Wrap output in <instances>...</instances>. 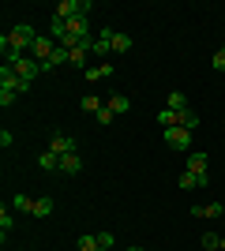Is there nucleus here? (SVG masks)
Returning <instances> with one entry per match:
<instances>
[{"label": "nucleus", "mask_w": 225, "mask_h": 251, "mask_svg": "<svg viewBox=\"0 0 225 251\" xmlns=\"http://www.w3.org/2000/svg\"><path fill=\"white\" fill-rule=\"evenodd\" d=\"M109 45H113V52H131V38L128 34H120V30H109Z\"/></svg>", "instance_id": "17"}, {"label": "nucleus", "mask_w": 225, "mask_h": 251, "mask_svg": "<svg viewBox=\"0 0 225 251\" xmlns=\"http://www.w3.org/2000/svg\"><path fill=\"white\" fill-rule=\"evenodd\" d=\"M203 248L206 251H222V236H218V232H203Z\"/></svg>", "instance_id": "26"}, {"label": "nucleus", "mask_w": 225, "mask_h": 251, "mask_svg": "<svg viewBox=\"0 0 225 251\" xmlns=\"http://www.w3.org/2000/svg\"><path fill=\"white\" fill-rule=\"evenodd\" d=\"M38 169H42V173H60V157H56L53 150H42V154H38Z\"/></svg>", "instance_id": "16"}, {"label": "nucleus", "mask_w": 225, "mask_h": 251, "mask_svg": "<svg viewBox=\"0 0 225 251\" xmlns=\"http://www.w3.org/2000/svg\"><path fill=\"white\" fill-rule=\"evenodd\" d=\"M109 52H113V45H109V30H98L94 42H90V56H94V60H105Z\"/></svg>", "instance_id": "8"}, {"label": "nucleus", "mask_w": 225, "mask_h": 251, "mask_svg": "<svg viewBox=\"0 0 225 251\" xmlns=\"http://www.w3.org/2000/svg\"><path fill=\"white\" fill-rule=\"evenodd\" d=\"M53 52H56V42H53V38H49V34H42V38L34 42L30 56H34V60H38V64H45V60H49V56H53Z\"/></svg>", "instance_id": "6"}, {"label": "nucleus", "mask_w": 225, "mask_h": 251, "mask_svg": "<svg viewBox=\"0 0 225 251\" xmlns=\"http://www.w3.org/2000/svg\"><path fill=\"white\" fill-rule=\"evenodd\" d=\"M0 90H11V94H30V83H23L19 75H15V68H0Z\"/></svg>", "instance_id": "4"}, {"label": "nucleus", "mask_w": 225, "mask_h": 251, "mask_svg": "<svg viewBox=\"0 0 225 251\" xmlns=\"http://www.w3.org/2000/svg\"><path fill=\"white\" fill-rule=\"evenodd\" d=\"M176 127H188V131H195V127H199V116H195L192 109H184V113H176Z\"/></svg>", "instance_id": "21"}, {"label": "nucleus", "mask_w": 225, "mask_h": 251, "mask_svg": "<svg viewBox=\"0 0 225 251\" xmlns=\"http://www.w3.org/2000/svg\"><path fill=\"white\" fill-rule=\"evenodd\" d=\"M79 173H83V157L79 154L60 157V176H79Z\"/></svg>", "instance_id": "14"}, {"label": "nucleus", "mask_w": 225, "mask_h": 251, "mask_svg": "<svg viewBox=\"0 0 225 251\" xmlns=\"http://www.w3.org/2000/svg\"><path fill=\"white\" fill-rule=\"evenodd\" d=\"M75 248H79V251H109V248H101V240H98V232H83V236L75 240Z\"/></svg>", "instance_id": "18"}, {"label": "nucleus", "mask_w": 225, "mask_h": 251, "mask_svg": "<svg viewBox=\"0 0 225 251\" xmlns=\"http://www.w3.org/2000/svg\"><path fill=\"white\" fill-rule=\"evenodd\" d=\"M42 34L34 30L30 23H15L4 38H0V49H15V52H30L34 49V42H38Z\"/></svg>", "instance_id": "1"}, {"label": "nucleus", "mask_w": 225, "mask_h": 251, "mask_svg": "<svg viewBox=\"0 0 225 251\" xmlns=\"http://www.w3.org/2000/svg\"><path fill=\"white\" fill-rule=\"evenodd\" d=\"M15 98H19V94H11V90H0V105H4V109H8V105H15Z\"/></svg>", "instance_id": "29"}, {"label": "nucleus", "mask_w": 225, "mask_h": 251, "mask_svg": "<svg viewBox=\"0 0 225 251\" xmlns=\"http://www.w3.org/2000/svg\"><path fill=\"white\" fill-rule=\"evenodd\" d=\"M109 75H113V64H109V60H94L83 72V79H86V83H98V79H109Z\"/></svg>", "instance_id": "9"}, {"label": "nucleus", "mask_w": 225, "mask_h": 251, "mask_svg": "<svg viewBox=\"0 0 225 251\" xmlns=\"http://www.w3.org/2000/svg\"><path fill=\"white\" fill-rule=\"evenodd\" d=\"M158 124L161 127H176V113H173V109H158Z\"/></svg>", "instance_id": "25"}, {"label": "nucleus", "mask_w": 225, "mask_h": 251, "mask_svg": "<svg viewBox=\"0 0 225 251\" xmlns=\"http://www.w3.org/2000/svg\"><path fill=\"white\" fill-rule=\"evenodd\" d=\"M79 15H90V0H60L53 8V19H79Z\"/></svg>", "instance_id": "2"}, {"label": "nucleus", "mask_w": 225, "mask_h": 251, "mask_svg": "<svg viewBox=\"0 0 225 251\" xmlns=\"http://www.w3.org/2000/svg\"><path fill=\"white\" fill-rule=\"evenodd\" d=\"M79 109H83V113H101V109H105V101H101V98L98 94H86V98H79Z\"/></svg>", "instance_id": "20"}, {"label": "nucleus", "mask_w": 225, "mask_h": 251, "mask_svg": "<svg viewBox=\"0 0 225 251\" xmlns=\"http://www.w3.org/2000/svg\"><path fill=\"white\" fill-rule=\"evenodd\" d=\"M49 150L56 157H68V154H79V143L75 135H64V131H49Z\"/></svg>", "instance_id": "3"}, {"label": "nucleus", "mask_w": 225, "mask_h": 251, "mask_svg": "<svg viewBox=\"0 0 225 251\" xmlns=\"http://www.w3.org/2000/svg\"><path fill=\"white\" fill-rule=\"evenodd\" d=\"M165 109H173V113H184V109H188V94H184V90H169V98H165Z\"/></svg>", "instance_id": "19"}, {"label": "nucleus", "mask_w": 225, "mask_h": 251, "mask_svg": "<svg viewBox=\"0 0 225 251\" xmlns=\"http://www.w3.org/2000/svg\"><path fill=\"white\" fill-rule=\"evenodd\" d=\"M176 184H180L184 191H195V188H210V173H206V176H195V173H188V169H184Z\"/></svg>", "instance_id": "11"}, {"label": "nucleus", "mask_w": 225, "mask_h": 251, "mask_svg": "<svg viewBox=\"0 0 225 251\" xmlns=\"http://www.w3.org/2000/svg\"><path fill=\"white\" fill-rule=\"evenodd\" d=\"M64 64H68V45H56V52L42 64V75L45 72H56V68H64Z\"/></svg>", "instance_id": "15"}, {"label": "nucleus", "mask_w": 225, "mask_h": 251, "mask_svg": "<svg viewBox=\"0 0 225 251\" xmlns=\"http://www.w3.org/2000/svg\"><path fill=\"white\" fill-rule=\"evenodd\" d=\"M210 64H214V72H225V45L214 52V56H210Z\"/></svg>", "instance_id": "27"}, {"label": "nucleus", "mask_w": 225, "mask_h": 251, "mask_svg": "<svg viewBox=\"0 0 225 251\" xmlns=\"http://www.w3.org/2000/svg\"><path fill=\"white\" fill-rule=\"evenodd\" d=\"M161 135H165V147L169 150H188V143H192L195 131H188V127H165Z\"/></svg>", "instance_id": "5"}, {"label": "nucleus", "mask_w": 225, "mask_h": 251, "mask_svg": "<svg viewBox=\"0 0 225 251\" xmlns=\"http://www.w3.org/2000/svg\"><path fill=\"white\" fill-rule=\"evenodd\" d=\"M53 206H56V202L49 199V195H38V199H30V218H49Z\"/></svg>", "instance_id": "13"}, {"label": "nucleus", "mask_w": 225, "mask_h": 251, "mask_svg": "<svg viewBox=\"0 0 225 251\" xmlns=\"http://www.w3.org/2000/svg\"><path fill=\"white\" fill-rule=\"evenodd\" d=\"M105 109H113V113H128V109H131V101H128V98H124V94H113V98H109V101H105Z\"/></svg>", "instance_id": "22"}, {"label": "nucleus", "mask_w": 225, "mask_h": 251, "mask_svg": "<svg viewBox=\"0 0 225 251\" xmlns=\"http://www.w3.org/2000/svg\"><path fill=\"white\" fill-rule=\"evenodd\" d=\"M113 120H117V113H113V109H101V113H98V124H113Z\"/></svg>", "instance_id": "28"}, {"label": "nucleus", "mask_w": 225, "mask_h": 251, "mask_svg": "<svg viewBox=\"0 0 225 251\" xmlns=\"http://www.w3.org/2000/svg\"><path fill=\"white\" fill-rule=\"evenodd\" d=\"M188 173H195V176H206V173H210V157H206L203 150L188 154Z\"/></svg>", "instance_id": "10"}, {"label": "nucleus", "mask_w": 225, "mask_h": 251, "mask_svg": "<svg viewBox=\"0 0 225 251\" xmlns=\"http://www.w3.org/2000/svg\"><path fill=\"white\" fill-rule=\"evenodd\" d=\"M124 251H143V248H135V244H131V248H124Z\"/></svg>", "instance_id": "31"}, {"label": "nucleus", "mask_w": 225, "mask_h": 251, "mask_svg": "<svg viewBox=\"0 0 225 251\" xmlns=\"http://www.w3.org/2000/svg\"><path fill=\"white\" fill-rule=\"evenodd\" d=\"M11 143H15V135H11V131H8V127H4V131H0V147H4V150H8V147H11Z\"/></svg>", "instance_id": "30"}, {"label": "nucleus", "mask_w": 225, "mask_h": 251, "mask_svg": "<svg viewBox=\"0 0 225 251\" xmlns=\"http://www.w3.org/2000/svg\"><path fill=\"white\" fill-rule=\"evenodd\" d=\"M225 206L222 202H195L192 206V218H222Z\"/></svg>", "instance_id": "12"}, {"label": "nucleus", "mask_w": 225, "mask_h": 251, "mask_svg": "<svg viewBox=\"0 0 225 251\" xmlns=\"http://www.w3.org/2000/svg\"><path fill=\"white\" fill-rule=\"evenodd\" d=\"M11 225H15V218L8 214V206H0V240L8 244V232H11Z\"/></svg>", "instance_id": "23"}, {"label": "nucleus", "mask_w": 225, "mask_h": 251, "mask_svg": "<svg viewBox=\"0 0 225 251\" xmlns=\"http://www.w3.org/2000/svg\"><path fill=\"white\" fill-rule=\"evenodd\" d=\"M11 210H19V214H30V195H11Z\"/></svg>", "instance_id": "24"}, {"label": "nucleus", "mask_w": 225, "mask_h": 251, "mask_svg": "<svg viewBox=\"0 0 225 251\" xmlns=\"http://www.w3.org/2000/svg\"><path fill=\"white\" fill-rule=\"evenodd\" d=\"M68 64H72V68H83V72H86V68L94 64V60H90V45H72V49H68Z\"/></svg>", "instance_id": "7"}]
</instances>
